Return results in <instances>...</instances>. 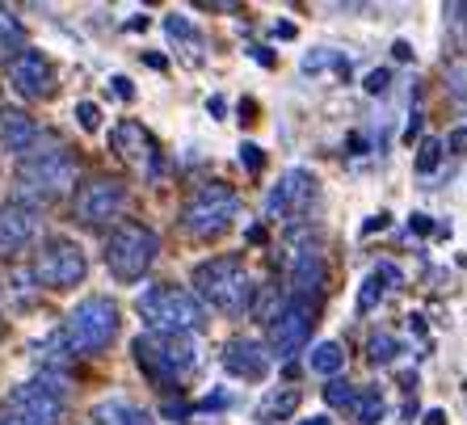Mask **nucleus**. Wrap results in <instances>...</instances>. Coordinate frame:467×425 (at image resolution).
Segmentation results:
<instances>
[{
	"instance_id": "obj_1",
	"label": "nucleus",
	"mask_w": 467,
	"mask_h": 425,
	"mask_svg": "<svg viewBox=\"0 0 467 425\" xmlns=\"http://www.w3.org/2000/svg\"><path fill=\"white\" fill-rule=\"evenodd\" d=\"M140 307L143 325L152 328L156 337H190L198 328L207 325V307L198 299L194 291H185V286H173V283H156L135 299Z\"/></svg>"
},
{
	"instance_id": "obj_2",
	"label": "nucleus",
	"mask_w": 467,
	"mask_h": 425,
	"mask_svg": "<svg viewBox=\"0 0 467 425\" xmlns=\"http://www.w3.org/2000/svg\"><path fill=\"white\" fill-rule=\"evenodd\" d=\"M72 181H77V156L67 152L64 143H43V148L26 152L17 164V194L30 198V207L67 194Z\"/></svg>"
},
{
	"instance_id": "obj_3",
	"label": "nucleus",
	"mask_w": 467,
	"mask_h": 425,
	"mask_svg": "<svg viewBox=\"0 0 467 425\" xmlns=\"http://www.w3.org/2000/svg\"><path fill=\"white\" fill-rule=\"evenodd\" d=\"M114 333H119V304L106 295H88L67 312L59 341L67 354H101L114 341Z\"/></svg>"
},
{
	"instance_id": "obj_4",
	"label": "nucleus",
	"mask_w": 467,
	"mask_h": 425,
	"mask_svg": "<svg viewBox=\"0 0 467 425\" xmlns=\"http://www.w3.org/2000/svg\"><path fill=\"white\" fill-rule=\"evenodd\" d=\"M194 295H202L211 307L228 312V316H244L253 307V283L240 257H211V262L194 265Z\"/></svg>"
},
{
	"instance_id": "obj_5",
	"label": "nucleus",
	"mask_w": 467,
	"mask_h": 425,
	"mask_svg": "<svg viewBox=\"0 0 467 425\" xmlns=\"http://www.w3.org/2000/svg\"><path fill=\"white\" fill-rule=\"evenodd\" d=\"M135 362L140 371L156 383V388H169V383L185 379V375L198 367V346L190 337H156V333H143L135 337Z\"/></svg>"
},
{
	"instance_id": "obj_6",
	"label": "nucleus",
	"mask_w": 467,
	"mask_h": 425,
	"mask_svg": "<svg viewBox=\"0 0 467 425\" xmlns=\"http://www.w3.org/2000/svg\"><path fill=\"white\" fill-rule=\"evenodd\" d=\"M156 253H161V236L143 223H119L106 240V265L119 283H135L152 270Z\"/></svg>"
},
{
	"instance_id": "obj_7",
	"label": "nucleus",
	"mask_w": 467,
	"mask_h": 425,
	"mask_svg": "<svg viewBox=\"0 0 467 425\" xmlns=\"http://www.w3.org/2000/svg\"><path fill=\"white\" fill-rule=\"evenodd\" d=\"M236 215H240V198H236V190H228L223 181H207V186H198L194 194L185 198V207H182L185 232H194V236H202V240L228 232Z\"/></svg>"
},
{
	"instance_id": "obj_8",
	"label": "nucleus",
	"mask_w": 467,
	"mask_h": 425,
	"mask_svg": "<svg viewBox=\"0 0 467 425\" xmlns=\"http://www.w3.org/2000/svg\"><path fill=\"white\" fill-rule=\"evenodd\" d=\"M59 417H64V396L51 392L43 379H30V383H17L9 392L0 421L5 425H59Z\"/></svg>"
},
{
	"instance_id": "obj_9",
	"label": "nucleus",
	"mask_w": 467,
	"mask_h": 425,
	"mask_svg": "<svg viewBox=\"0 0 467 425\" xmlns=\"http://www.w3.org/2000/svg\"><path fill=\"white\" fill-rule=\"evenodd\" d=\"M85 253L64 236L47 240L43 249L34 253V278H38V286H51V291H67V286L85 283Z\"/></svg>"
},
{
	"instance_id": "obj_10",
	"label": "nucleus",
	"mask_w": 467,
	"mask_h": 425,
	"mask_svg": "<svg viewBox=\"0 0 467 425\" xmlns=\"http://www.w3.org/2000/svg\"><path fill=\"white\" fill-rule=\"evenodd\" d=\"M312 325H316L312 299L291 295L270 320V354H278V358H295V354L307 346V337H312Z\"/></svg>"
},
{
	"instance_id": "obj_11",
	"label": "nucleus",
	"mask_w": 467,
	"mask_h": 425,
	"mask_svg": "<svg viewBox=\"0 0 467 425\" xmlns=\"http://www.w3.org/2000/svg\"><path fill=\"white\" fill-rule=\"evenodd\" d=\"M127 211V186L119 177H93L77 190V202H72V215L88 228H101L109 219H119Z\"/></svg>"
},
{
	"instance_id": "obj_12",
	"label": "nucleus",
	"mask_w": 467,
	"mask_h": 425,
	"mask_svg": "<svg viewBox=\"0 0 467 425\" xmlns=\"http://www.w3.org/2000/svg\"><path fill=\"white\" fill-rule=\"evenodd\" d=\"M5 77H9L13 93L26 98V101H38V98L51 93V64H47V55L34 51V47H26V51L13 55L9 67H5Z\"/></svg>"
},
{
	"instance_id": "obj_13",
	"label": "nucleus",
	"mask_w": 467,
	"mask_h": 425,
	"mask_svg": "<svg viewBox=\"0 0 467 425\" xmlns=\"http://www.w3.org/2000/svg\"><path fill=\"white\" fill-rule=\"evenodd\" d=\"M38 236V207L30 202H5L0 207V257L22 253Z\"/></svg>"
},
{
	"instance_id": "obj_14",
	"label": "nucleus",
	"mask_w": 467,
	"mask_h": 425,
	"mask_svg": "<svg viewBox=\"0 0 467 425\" xmlns=\"http://www.w3.org/2000/svg\"><path fill=\"white\" fill-rule=\"evenodd\" d=\"M109 143H114V152L122 156V161L130 164H148V173H161V156H156L152 148V135L143 131V122L135 119H122L119 127H114V135H109Z\"/></svg>"
},
{
	"instance_id": "obj_15",
	"label": "nucleus",
	"mask_w": 467,
	"mask_h": 425,
	"mask_svg": "<svg viewBox=\"0 0 467 425\" xmlns=\"http://www.w3.org/2000/svg\"><path fill=\"white\" fill-rule=\"evenodd\" d=\"M223 367L236 379H265L270 375V349L257 346V341H232L223 349Z\"/></svg>"
},
{
	"instance_id": "obj_16",
	"label": "nucleus",
	"mask_w": 467,
	"mask_h": 425,
	"mask_svg": "<svg viewBox=\"0 0 467 425\" xmlns=\"http://www.w3.org/2000/svg\"><path fill=\"white\" fill-rule=\"evenodd\" d=\"M34 143H38V122L22 109H0V148L13 156H26L34 152Z\"/></svg>"
},
{
	"instance_id": "obj_17",
	"label": "nucleus",
	"mask_w": 467,
	"mask_h": 425,
	"mask_svg": "<svg viewBox=\"0 0 467 425\" xmlns=\"http://www.w3.org/2000/svg\"><path fill=\"white\" fill-rule=\"evenodd\" d=\"M307 194H312V173H307V169H291V173L270 190L265 211H270V215H291V211H299L307 202Z\"/></svg>"
},
{
	"instance_id": "obj_18",
	"label": "nucleus",
	"mask_w": 467,
	"mask_h": 425,
	"mask_svg": "<svg viewBox=\"0 0 467 425\" xmlns=\"http://www.w3.org/2000/svg\"><path fill=\"white\" fill-rule=\"evenodd\" d=\"M320 283H325V262H320V253L312 249V244H304V249H295V262H291V286L299 299H307L312 291H320Z\"/></svg>"
},
{
	"instance_id": "obj_19",
	"label": "nucleus",
	"mask_w": 467,
	"mask_h": 425,
	"mask_svg": "<svg viewBox=\"0 0 467 425\" xmlns=\"http://www.w3.org/2000/svg\"><path fill=\"white\" fill-rule=\"evenodd\" d=\"M93 425H156L152 413H143V409H135L130 400H122V396H109V400H98L93 404Z\"/></svg>"
},
{
	"instance_id": "obj_20",
	"label": "nucleus",
	"mask_w": 467,
	"mask_h": 425,
	"mask_svg": "<svg viewBox=\"0 0 467 425\" xmlns=\"http://www.w3.org/2000/svg\"><path fill=\"white\" fill-rule=\"evenodd\" d=\"M307 367H312L316 375H333L346 367V349L337 346V341H320V346H312V354H307Z\"/></svg>"
},
{
	"instance_id": "obj_21",
	"label": "nucleus",
	"mask_w": 467,
	"mask_h": 425,
	"mask_svg": "<svg viewBox=\"0 0 467 425\" xmlns=\"http://www.w3.org/2000/svg\"><path fill=\"white\" fill-rule=\"evenodd\" d=\"M299 67H304L307 77H320L325 67H337V77L349 80V59H346V55H337V51H328V47H316V51H307Z\"/></svg>"
},
{
	"instance_id": "obj_22",
	"label": "nucleus",
	"mask_w": 467,
	"mask_h": 425,
	"mask_svg": "<svg viewBox=\"0 0 467 425\" xmlns=\"http://www.w3.org/2000/svg\"><path fill=\"white\" fill-rule=\"evenodd\" d=\"M0 51H26V26L9 5H0Z\"/></svg>"
},
{
	"instance_id": "obj_23",
	"label": "nucleus",
	"mask_w": 467,
	"mask_h": 425,
	"mask_svg": "<svg viewBox=\"0 0 467 425\" xmlns=\"http://www.w3.org/2000/svg\"><path fill=\"white\" fill-rule=\"evenodd\" d=\"M442 17H446V30H451V51L467 55V5H463V0L442 5Z\"/></svg>"
},
{
	"instance_id": "obj_24",
	"label": "nucleus",
	"mask_w": 467,
	"mask_h": 425,
	"mask_svg": "<svg viewBox=\"0 0 467 425\" xmlns=\"http://www.w3.org/2000/svg\"><path fill=\"white\" fill-rule=\"evenodd\" d=\"M295 409H299V392L295 388H286V392H270L265 400H261L257 417L261 421H283V417H291Z\"/></svg>"
},
{
	"instance_id": "obj_25",
	"label": "nucleus",
	"mask_w": 467,
	"mask_h": 425,
	"mask_svg": "<svg viewBox=\"0 0 467 425\" xmlns=\"http://www.w3.org/2000/svg\"><path fill=\"white\" fill-rule=\"evenodd\" d=\"M442 152H446L442 140H434V135L417 143V161H413V164H417V173H421V177L438 173V164H442Z\"/></svg>"
},
{
	"instance_id": "obj_26",
	"label": "nucleus",
	"mask_w": 467,
	"mask_h": 425,
	"mask_svg": "<svg viewBox=\"0 0 467 425\" xmlns=\"http://www.w3.org/2000/svg\"><path fill=\"white\" fill-rule=\"evenodd\" d=\"M383 295H388V286H383V278L375 270L367 274V283L358 286V312L367 316V312H375V307L383 304Z\"/></svg>"
},
{
	"instance_id": "obj_27",
	"label": "nucleus",
	"mask_w": 467,
	"mask_h": 425,
	"mask_svg": "<svg viewBox=\"0 0 467 425\" xmlns=\"http://www.w3.org/2000/svg\"><path fill=\"white\" fill-rule=\"evenodd\" d=\"M396 354H400V341L391 337V333H375V337L367 341V358H370V362H379V367L396 362Z\"/></svg>"
},
{
	"instance_id": "obj_28",
	"label": "nucleus",
	"mask_w": 467,
	"mask_h": 425,
	"mask_svg": "<svg viewBox=\"0 0 467 425\" xmlns=\"http://www.w3.org/2000/svg\"><path fill=\"white\" fill-rule=\"evenodd\" d=\"M354 404H358V421H362V425H375V421H379V413H383V396H379V388H370V392L354 396Z\"/></svg>"
},
{
	"instance_id": "obj_29",
	"label": "nucleus",
	"mask_w": 467,
	"mask_h": 425,
	"mask_svg": "<svg viewBox=\"0 0 467 425\" xmlns=\"http://www.w3.org/2000/svg\"><path fill=\"white\" fill-rule=\"evenodd\" d=\"M164 34H169V38H182V43H190V47H198L194 26L185 22L182 13H169V17H164Z\"/></svg>"
},
{
	"instance_id": "obj_30",
	"label": "nucleus",
	"mask_w": 467,
	"mask_h": 425,
	"mask_svg": "<svg viewBox=\"0 0 467 425\" xmlns=\"http://www.w3.org/2000/svg\"><path fill=\"white\" fill-rule=\"evenodd\" d=\"M325 400L333 404V409H341V404H354V388H349L346 379H337V375H333V379L325 383Z\"/></svg>"
},
{
	"instance_id": "obj_31",
	"label": "nucleus",
	"mask_w": 467,
	"mask_h": 425,
	"mask_svg": "<svg viewBox=\"0 0 467 425\" xmlns=\"http://www.w3.org/2000/svg\"><path fill=\"white\" fill-rule=\"evenodd\" d=\"M362 88H367L370 98H379V93H388V88H391V72H388V67H370L367 80H362Z\"/></svg>"
},
{
	"instance_id": "obj_32",
	"label": "nucleus",
	"mask_w": 467,
	"mask_h": 425,
	"mask_svg": "<svg viewBox=\"0 0 467 425\" xmlns=\"http://www.w3.org/2000/svg\"><path fill=\"white\" fill-rule=\"evenodd\" d=\"M240 164H244V169H249V173H261V169H265V152H261L257 143H240Z\"/></svg>"
},
{
	"instance_id": "obj_33",
	"label": "nucleus",
	"mask_w": 467,
	"mask_h": 425,
	"mask_svg": "<svg viewBox=\"0 0 467 425\" xmlns=\"http://www.w3.org/2000/svg\"><path fill=\"white\" fill-rule=\"evenodd\" d=\"M77 122L85 127V131H98V127H101V106H98V101H80V106H77Z\"/></svg>"
},
{
	"instance_id": "obj_34",
	"label": "nucleus",
	"mask_w": 467,
	"mask_h": 425,
	"mask_svg": "<svg viewBox=\"0 0 467 425\" xmlns=\"http://www.w3.org/2000/svg\"><path fill=\"white\" fill-rule=\"evenodd\" d=\"M446 80H451V93H455L459 101H467V72H463V64L451 67V72H446Z\"/></svg>"
},
{
	"instance_id": "obj_35",
	"label": "nucleus",
	"mask_w": 467,
	"mask_h": 425,
	"mask_svg": "<svg viewBox=\"0 0 467 425\" xmlns=\"http://www.w3.org/2000/svg\"><path fill=\"white\" fill-rule=\"evenodd\" d=\"M375 274L383 278V286H400L404 283V270L396 262H379V265H375Z\"/></svg>"
},
{
	"instance_id": "obj_36",
	"label": "nucleus",
	"mask_w": 467,
	"mask_h": 425,
	"mask_svg": "<svg viewBox=\"0 0 467 425\" xmlns=\"http://www.w3.org/2000/svg\"><path fill=\"white\" fill-rule=\"evenodd\" d=\"M161 417H169V421H190V417H194V404H164L161 409Z\"/></svg>"
},
{
	"instance_id": "obj_37",
	"label": "nucleus",
	"mask_w": 467,
	"mask_h": 425,
	"mask_svg": "<svg viewBox=\"0 0 467 425\" xmlns=\"http://www.w3.org/2000/svg\"><path fill=\"white\" fill-rule=\"evenodd\" d=\"M442 148H451V152H459V156H463V152H467V127H455V131L446 135V143H442Z\"/></svg>"
},
{
	"instance_id": "obj_38",
	"label": "nucleus",
	"mask_w": 467,
	"mask_h": 425,
	"mask_svg": "<svg viewBox=\"0 0 467 425\" xmlns=\"http://www.w3.org/2000/svg\"><path fill=\"white\" fill-rule=\"evenodd\" d=\"M409 232H417V236H430V232H434V219L421 215V211H413V219H409Z\"/></svg>"
},
{
	"instance_id": "obj_39",
	"label": "nucleus",
	"mask_w": 467,
	"mask_h": 425,
	"mask_svg": "<svg viewBox=\"0 0 467 425\" xmlns=\"http://www.w3.org/2000/svg\"><path fill=\"white\" fill-rule=\"evenodd\" d=\"M388 223H391V215H388V211H379V215H370L367 223H362V236H370V232H383Z\"/></svg>"
},
{
	"instance_id": "obj_40",
	"label": "nucleus",
	"mask_w": 467,
	"mask_h": 425,
	"mask_svg": "<svg viewBox=\"0 0 467 425\" xmlns=\"http://www.w3.org/2000/svg\"><path fill=\"white\" fill-rule=\"evenodd\" d=\"M391 59L409 64V59H413V43H409V38H396V43H391Z\"/></svg>"
},
{
	"instance_id": "obj_41",
	"label": "nucleus",
	"mask_w": 467,
	"mask_h": 425,
	"mask_svg": "<svg viewBox=\"0 0 467 425\" xmlns=\"http://www.w3.org/2000/svg\"><path fill=\"white\" fill-rule=\"evenodd\" d=\"M114 93H119L122 101H135V85H130L127 77H114Z\"/></svg>"
},
{
	"instance_id": "obj_42",
	"label": "nucleus",
	"mask_w": 467,
	"mask_h": 425,
	"mask_svg": "<svg viewBox=\"0 0 467 425\" xmlns=\"http://www.w3.org/2000/svg\"><path fill=\"white\" fill-rule=\"evenodd\" d=\"M421 135V114H409V127H404V143H413Z\"/></svg>"
},
{
	"instance_id": "obj_43",
	"label": "nucleus",
	"mask_w": 467,
	"mask_h": 425,
	"mask_svg": "<svg viewBox=\"0 0 467 425\" xmlns=\"http://www.w3.org/2000/svg\"><path fill=\"white\" fill-rule=\"evenodd\" d=\"M207 109H211V119H228V101H223V98H211Z\"/></svg>"
},
{
	"instance_id": "obj_44",
	"label": "nucleus",
	"mask_w": 467,
	"mask_h": 425,
	"mask_svg": "<svg viewBox=\"0 0 467 425\" xmlns=\"http://www.w3.org/2000/svg\"><path fill=\"white\" fill-rule=\"evenodd\" d=\"M295 22H274V38H295Z\"/></svg>"
},
{
	"instance_id": "obj_45",
	"label": "nucleus",
	"mask_w": 467,
	"mask_h": 425,
	"mask_svg": "<svg viewBox=\"0 0 467 425\" xmlns=\"http://www.w3.org/2000/svg\"><path fill=\"white\" fill-rule=\"evenodd\" d=\"M253 59H257L261 67H274V51H265V47H253Z\"/></svg>"
},
{
	"instance_id": "obj_46",
	"label": "nucleus",
	"mask_w": 467,
	"mask_h": 425,
	"mask_svg": "<svg viewBox=\"0 0 467 425\" xmlns=\"http://www.w3.org/2000/svg\"><path fill=\"white\" fill-rule=\"evenodd\" d=\"M421 425H446V413L442 409H430V413H421Z\"/></svg>"
},
{
	"instance_id": "obj_47",
	"label": "nucleus",
	"mask_w": 467,
	"mask_h": 425,
	"mask_svg": "<svg viewBox=\"0 0 467 425\" xmlns=\"http://www.w3.org/2000/svg\"><path fill=\"white\" fill-rule=\"evenodd\" d=\"M143 64H148V67H161V72H164V67H169V59H164V55H143Z\"/></svg>"
},
{
	"instance_id": "obj_48",
	"label": "nucleus",
	"mask_w": 467,
	"mask_h": 425,
	"mask_svg": "<svg viewBox=\"0 0 467 425\" xmlns=\"http://www.w3.org/2000/svg\"><path fill=\"white\" fill-rule=\"evenodd\" d=\"M409 328H413L417 337H425V320L421 316H409Z\"/></svg>"
},
{
	"instance_id": "obj_49",
	"label": "nucleus",
	"mask_w": 467,
	"mask_h": 425,
	"mask_svg": "<svg viewBox=\"0 0 467 425\" xmlns=\"http://www.w3.org/2000/svg\"><path fill=\"white\" fill-rule=\"evenodd\" d=\"M249 240H253V244H261V240H265V228H261V223H253V228H249Z\"/></svg>"
},
{
	"instance_id": "obj_50",
	"label": "nucleus",
	"mask_w": 467,
	"mask_h": 425,
	"mask_svg": "<svg viewBox=\"0 0 467 425\" xmlns=\"http://www.w3.org/2000/svg\"><path fill=\"white\" fill-rule=\"evenodd\" d=\"M304 425H333V421H328V417H307Z\"/></svg>"
},
{
	"instance_id": "obj_51",
	"label": "nucleus",
	"mask_w": 467,
	"mask_h": 425,
	"mask_svg": "<svg viewBox=\"0 0 467 425\" xmlns=\"http://www.w3.org/2000/svg\"><path fill=\"white\" fill-rule=\"evenodd\" d=\"M0 425H5V421H0Z\"/></svg>"
},
{
	"instance_id": "obj_52",
	"label": "nucleus",
	"mask_w": 467,
	"mask_h": 425,
	"mask_svg": "<svg viewBox=\"0 0 467 425\" xmlns=\"http://www.w3.org/2000/svg\"><path fill=\"white\" fill-rule=\"evenodd\" d=\"M0 328H5V325H0Z\"/></svg>"
}]
</instances>
